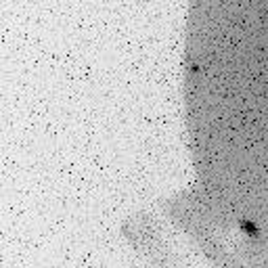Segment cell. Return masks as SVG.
I'll list each match as a JSON object with an SVG mask.
<instances>
[{
    "label": "cell",
    "instance_id": "obj_1",
    "mask_svg": "<svg viewBox=\"0 0 268 268\" xmlns=\"http://www.w3.org/2000/svg\"><path fill=\"white\" fill-rule=\"evenodd\" d=\"M243 228H245V233H249V235H256V233H258V231H256V226L249 224V222H243Z\"/></svg>",
    "mask_w": 268,
    "mask_h": 268
}]
</instances>
